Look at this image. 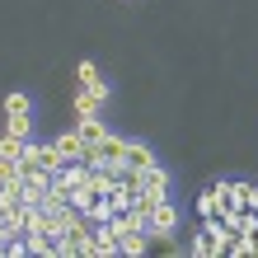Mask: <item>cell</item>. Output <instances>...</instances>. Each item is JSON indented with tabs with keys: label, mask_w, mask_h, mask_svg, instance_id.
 <instances>
[{
	"label": "cell",
	"mask_w": 258,
	"mask_h": 258,
	"mask_svg": "<svg viewBox=\"0 0 258 258\" xmlns=\"http://www.w3.org/2000/svg\"><path fill=\"white\" fill-rule=\"evenodd\" d=\"M108 216H113V197H94V202L85 207V221H94V225L108 221Z\"/></svg>",
	"instance_id": "cell-13"
},
{
	"label": "cell",
	"mask_w": 258,
	"mask_h": 258,
	"mask_svg": "<svg viewBox=\"0 0 258 258\" xmlns=\"http://www.w3.org/2000/svg\"><path fill=\"white\" fill-rule=\"evenodd\" d=\"M197 211H202V221H216V216H221V197H216V188L197 192Z\"/></svg>",
	"instance_id": "cell-9"
},
{
	"label": "cell",
	"mask_w": 258,
	"mask_h": 258,
	"mask_svg": "<svg viewBox=\"0 0 258 258\" xmlns=\"http://www.w3.org/2000/svg\"><path fill=\"white\" fill-rule=\"evenodd\" d=\"M75 117H99V99L89 89H75Z\"/></svg>",
	"instance_id": "cell-12"
},
{
	"label": "cell",
	"mask_w": 258,
	"mask_h": 258,
	"mask_svg": "<svg viewBox=\"0 0 258 258\" xmlns=\"http://www.w3.org/2000/svg\"><path fill=\"white\" fill-rule=\"evenodd\" d=\"M188 253L192 258H216V244H211V235H207V225L192 235V244H188Z\"/></svg>",
	"instance_id": "cell-11"
},
{
	"label": "cell",
	"mask_w": 258,
	"mask_h": 258,
	"mask_svg": "<svg viewBox=\"0 0 258 258\" xmlns=\"http://www.w3.org/2000/svg\"><path fill=\"white\" fill-rule=\"evenodd\" d=\"M0 155L19 160V155H24V141H19V136H10V132H0Z\"/></svg>",
	"instance_id": "cell-15"
},
{
	"label": "cell",
	"mask_w": 258,
	"mask_h": 258,
	"mask_svg": "<svg viewBox=\"0 0 258 258\" xmlns=\"http://www.w3.org/2000/svg\"><path fill=\"white\" fill-rule=\"evenodd\" d=\"M5 239H10V230H5V221H0V253H5Z\"/></svg>",
	"instance_id": "cell-18"
},
{
	"label": "cell",
	"mask_w": 258,
	"mask_h": 258,
	"mask_svg": "<svg viewBox=\"0 0 258 258\" xmlns=\"http://www.w3.org/2000/svg\"><path fill=\"white\" fill-rule=\"evenodd\" d=\"M5 132H10V136H19V141H28V136H33V117H28V113L5 117Z\"/></svg>",
	"instance_id": "cell-14"
},
{
	"label": "cell",
	"mask_w": 258,
	"mask_h": 258,
	"mask_svg": "<svg viewBox=\"0 0 258 258\" xmlns=\"http://www.w3.org/2000/svg\"><path fill=\"white\" fill-rule=\"evenodd\" d=\"M75 132H80L85 146H99L103 136H108V122H103V117H75Z\"/></svg>",
	"instance_id": "cell-6"
},
{
	"label": "cell",
	"mask_w": 258,
	"mask_h": 258,
	"mask_svg": "<svg viewBox=\"0 0 258 258\" xmlns=\"http://www.w3.org/2000/svg\"><path fill=\"white\" fill-rule=\"evenodd\" d=\"M178 230V207L164 197V202H155V211H150V239H174Z\"/></svg>",
	"instance_id": "cell-2"
},
{
	"label": "cell",
	"mask_w": 258,
	"mask_h": 258,
	"mask_svg": "<svg viewBox=\"0 0 258 258\" xmlns=\"http://www.w3.org/2000/svg\"><path fill=\"white\" fill-rule=\"evenodd\" d=\"M146 249H150V235L146 230H127L122 239H117V253H127V258H141Z\"/></svg>",
	"instance_id": "cell-7"
},
{
	"label": "cell",
	"mask_w": 258,
	"mask_h": 258,
	"mask_svg": "<svg viewBox=\"0 0 258 258\" xmlns=\"http://www.w3.org/2000/svg\"><path fill=\"white\" fill-rule=\"evenodd\" d=\"M244 211H258V188L249 183V192H244Z\"/></svg>",
	"instance_id": "cell-17"
},
{
	"label": "cell",
	"mask_w": 258,
	"mask_h": 258,
	"mask_svg": "<svg viewBox=\"0 0 258 258\" xmlns=\"http://www.w3.org/2000/svg\"><path fill=\"white\" fill-rule=\"evenodd\" d=\"M19 113H33V99L24 89H14V94H5V117H19Z\"/></svg>",
	"instance_id": "cell-10"
},
{
	"label": "cell",
	"mask_w": 258,
	"mask_h": 258,
	"mask_svg": "<svg viewBox=\"0 0 258 258\" xmlns=\"http://www.w3.org/2000/svg\"><path fill=\"white\" fill-rule=\"evenodd\" d=\"M89 235H94V258H108V253H117V235H113V225L108 221H89Z\"/></svg>",
	"instance_id": "cell-5"
},
{
	"label": "cell",
	"mask_w": 258,
	"mask_h": 258,
	"mask_svg": "<svg viewBox=\"0 0 258 258\" xmlns=\"http://www.w3.org/2000/svg\"><path fill=\"white\" fill-rule=\"evenodd\" d=\"M0 183H19V160L0 155Z\"/></svg>",
	"instance_id": "cell-16"
},
{
	"label": "cell",
	"mask_w": 258,
	"mask_h": 258,
	"mask_svg": "<svg viewBox=\"0 0 258 258\" xmlns=\"http://www.w3.org/2000/svg\"><path fill=\"white\" fill-rule=\"evenodd\" d=\"M56 150H61L66 160H85V164H89V155H94V146H85V141H80V132H75V127L56 136Z\"/></svg>",
	"instance_id": "cell-3"
},
{
	"label": "cell",
	"mask_w": 258,
	"mask_h": 258,
	"mask_svg": "<svg viewBox=\"0 0 258 258\" xmlns=\"http://www.w3.org/2000/svg\"><path fill=\"white\" fill-rule=\"evenodd\" d=\"M122 164H127V169H150V164H160V160H155V150H150L146 141H127Z\"/></svg>",
	"instance_id": "cell-4"
},
{
	"label": "cell",
	"mask_w": 258,
	"mask_h": 258,
	"mask_svg": "<svg viewBox=\"0 0 258 258\" xmlns=\"http://www.w3.org/2000/svg\"><path fill=\"white\" fill-rule=\"evenodd\" d=\"M122 150H127V136H113V132H108V136L94 146L89 164H103V169H113V174H117V169H122Z\"/></svg>",
	"instance_id": "cell-1"
},
{
	"label": "cell",
	"mask_w": 258,
	"mask_h": 258,
	"mask_svg": "<svg viewBox=\"0 0 258 258\" xmlns=\"http://www.w3.org/2000/svg\"><path fill=\"white\" fill-rule=\"evenodd\" d=\"M33 155H38V164H42L47 174H56V169L66 164V155L56 150V141H47V146H38V141H33Z\"/></svg>",
	"instance_id": "cell-8"
}]
</instances>
